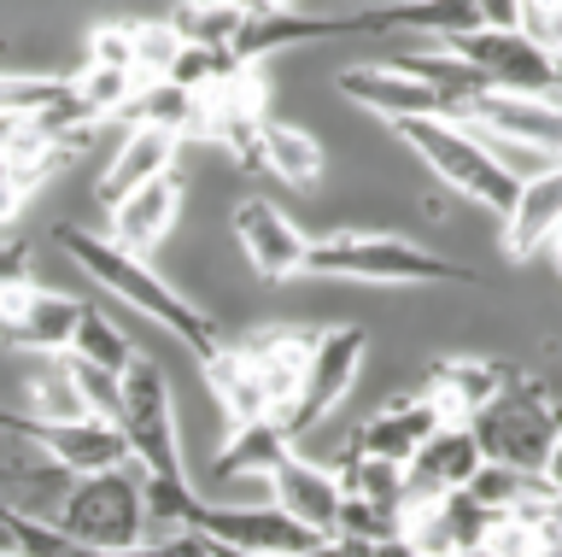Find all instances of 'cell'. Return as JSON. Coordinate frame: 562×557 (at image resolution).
<instances>
[{
	"instance_id": "cell-1",
	"label": "cell",
	"mask_w": 562,
	"mask_h": 557,
	"mask_svg": "<svg viewBox=\"0 0 562 557\" xmlns=\"http://www.w3.org/2000/svg\"><path fill=\"white\" fill-rule=\"evenodd\" d=\"M53 241H59L65 258H70V265H77V270H82L100 293H112V300H123L130 311H140L147 323L170 328V335L182 341L200 364L223 353V335L211 328V318L188 300V293H176V288L165 282V276H158V270L147 265V258L117 253L100 230H77V223H59V230H53Z\"/></svg>"
},
{
	"instance_id": "cell-2",
	"label": "cell",
	"mask_w": 562,
	"mask_h": 557,
	"mask_svg": "<svg viewBox=\"0 0 562 557\" xmlns=\"http://www.w3.org/2000/svg\"><path fill=\"white\" fill-rule=\"evenodd\" d=\"M469 434L481 446V464L521 469V476H551L557 464V405L544 393V381L516 376L469 416Z\"/></svg>"
},
{
	"instance_id": "cell-3",
	"label": "cell",
	"mask_w": 562,
	"mask_h": 557,
	"mask_svg": "<svg viewBox=\"0 0 562 557\" xmlns=\"http://www.w3.org/2000/svg\"><path fill=\"white\" fill-rule=\"evenodd\" d=\"M305 276H340V282H474L446 253H428L393 230H334L311 235Z\"/></svg>"
},
{
	"instance_id": "cell-4",
	"label": "cell",
	"mask_w": 562,
	"mask_h": 557,
	"mask_svg": "<svg viewBox=\"0 0 562 557\" xmlns=\"http://www.w3.org/2000/svg\"><path fill=\"white\" fill-rule=\"evenodd\" d=\"M47 522L82 552H130L147 539V511H140V469H100V476H70L53 499Z\"/></svg>"
},
{
	"instance_id": "cell-5",
	"label": "cell",
	"mask_w": 562,
	"mask_h": 557,
	"mask_svg": "<svg viewBox=\"0 0 562 557\" xmlns=\"http://www.w3.org/2000/svg\"><path fill=\"white\" fill-rule=\"evenodd\" d=\"M393 135L411 153H422L434 177L446 188H457L463 200L486 205L492 218L509 212V200H516V177L492 159L486 142L469 124H457V118H404V124H393Z\"/></svg>"
},
{
	"instance_id": "cell-6",
	"label": "cell",
	"mask_w": 562,
	"mask_h": 557,
	"mask_svg": "<svg viewBox=\"0 0 562 557\" xmlns=\"http://www.w3.org/2000/svg\"><path fill=\"white\" fill-rule=\"evenodd\" d=\"M112 428L123 434V452L140 476H182V441H176V405L165 364L135 353L117 376V416Z\"/></svg>"
},
{
	"instance_id": "cell-7",
	"label": "cell",
	"mask_w": 562,
	"mask_h": 557,
	"mask_svg": "<svg viewBox=\"0 0 562 557\" xmlns=\"http://www.w3.org/2000/svg\"><path fill=\"white\" fill-rule=\"evenodd\" d=\"M363 353H369V328H358V323H328V328H316V335H311V353H305V370H299V388H293V399H288V405H281V416H276V428L288 434L293 446L305 441V434L346 399V388H351V381H358V370H363Z\"/></svg>"
},
{
	"instance_id": "cell-8",
	"label": "cell",
	"mask_w": 562,
	"mask_h": 557,
	"mask_svg": "<svg viewBox=\"0 0 562 557\" xmlns=\"http://www.w3.org/2000/svg\"><path fill=\"white\" fill-rule=\"evenodd\" d=\"M176 534H200L217 552H235V557H305L316 546H328L323 534H311L305 522H293L288 511H276L270 499H263V504L193 499L182 511V528H176Z\"/></svg>"
},
{
	"instance_id": "cell-9",
	"label": "cell",
	"mask_w": 562,
	"mask_h": 557,
	"mask_svg": "<svg viewBox=\"0 0 562 557\" xmlns=\"http://www.w3.org/2000/svg\"><path fill=\"white\" fill-rule=\"evenodd\" d=\"M0 434H18L24 446L42 452V464H53L59 476H100V469H123V434L100 416H30L0 405Z\"/></svg>"
},
{
	"instance_id": "cell-10",
	"label": "cell",
	"mask_w": 562,
	"mask_h": 557,
	"mask_svg": "<svg viewBox=\"0 0 562 557\" xmlns=\"http://www.w3.org/2000/svg\"><path fill=\"white\" fill-rule=\"evenodd\" d=\"M439 47H451V54L498 94L557 100V54L539 42H527L521 30H469V36H451Z\"/></svg>"
},
{
	"instance_id": "cell-11",
	"label": "cell",
	"mask_w": 562,
	"mask_h": 557,
	"mask_svg": "<svg viewBox=\"0 0 562 557\" xmlns=\"http://www.w3.org/2000/svg\"><path fill=\"white\" fill-rule=\"evenodd\" d=\"M228 223H235L240 258L252 265L258 282H293V276H305V247H311V235L299 230V223L281 212L276 200L246 194L235 212H228Z\"/></svg>"
},
{
	"instance_id": "cell-12",
	"label": "cell",
	"mask_w": 562,
	"mask_h": 557,
	"mask_svg": "<svg viewBox=\"0 0 562 557\" xmlns=\"http://www.w3.org/2000/svg\"><path fill=\"white\" fill-rule=\"evenodd\" d=\"M474 469H481V446H474L469 423H439L428 441L411 452V464H404V499L457 493V487L474 481Z\"/></svg>"
},
{
	"instance_id": "cell-13",
	"label": "cell",
	"mask_w": 562,
	"mask_h": 557,
	"mask_svg": "<svg viewBox=\"0 0 562 557\" xmlns=\"http://www.w3.org/2000/svg\"><path fill=\"white\" fill-rule=\"evenodd\" d=\"M176 212H182V182H176V177H153V182H140L135 194H123L117 205H105V241H112L117 253L147 258L158 241L170 235Z\"/></svg>"
},
{
	"instance_id": "cell-14",
	"label": "cell",
	"mask_w": 562,
	"mask_h": 557,
	"mask_svg": "<svg viewBox=\"0 0 562 557\" xmlns=\"http://www.w3.org/2000/svg\"><path fill=\"white\" fill-rule=\"evenodd\" d=\"M351 107H363V112H375L386 118V124H404V118H451L446 112V100H439L434 89H422L416 77H404L393 71V65H351V71H340V82H334Z\"/></svg>"
},
{
	"instance_id": "cell-15",
	"label": "cell",
	"mask_w": 562,
	"mask_h": 557,
	"mask_svg": "<svg viewBox=\"0 0 562 557\" xmlns=\"http://www.w3.org/2000/svg\"><path fill=\"white\" fill-rule=\"evenodd\" d=\"M270 504L276 511H288L293 522H305L311 534H323V539H334V511H340V481H334V469H323V464H311L299 446H288V458H281L270 476Z\"/></svg>"
},
{
	"instance_id": "cell-16",
	"label": "cell",
	"mask_w": 562,
	"mask_h": 557,
	"mask_svg": "<svg viewBox=\"0 0 562 557\" xmlns=\"http://www.w3.org/2000/svg\"><path fill=\"white\" fill-rule=\"evenodd\" d=\"M434 428H439V411H434L422 393H404V399H393L386 411L363 416V423L346 434V452H351V458L411 464V452H416L422 441H428Z\"/></svg>"
},
{
	"instance_id": "cell-17",
	"label": "cell",
	"mask_w": 562,
	"mask_h": 557,
	"mask_svg": "<svg viewBox=\"0 0 562 557\" xmlns=\"http://www.w3.org/2000/svg\"><path fill=\"white\" fill-rule=\"evenodd\" d=\"M486 142H516V147H544L557 153V100H533V94H481L474 107L457 118Z\"/></svg>"
},
{
	"instance_id": "cell-18",
	"label": "cell",
	"mask_w": 562,
	"mask_h": 557,
	"mask_svg": "<svg viewBox=\"0 0 562 557\" xmlns=\"http://www.w3.org/2000/svg\"><path fill=\"white\" fill-rule=\"evenodd\" d=\"M176 147H182V135L153 130V124H130V130H123V142H117V153L100 170V205H117L123 194H135L140 182L170 177Z\"/></svg>"
},
{
	"instance_id": "cell-19",
	"label": "cell",
	"mask_w": 562,
	"mask_h": 557,
	"mask_svg": "<svg viewBox=\"0 0 562 557\" xmlns=\"http://www.w3.org/2000/svg\"><path fill=\"white\" fill-rule=\"evenodd\" d=\"M311 335L316 328H258V335H246L235 353L246 358V370L258 376L263 399H270V416H281V405L293 399L299 388V370H305V353H311Z\"/></svg>"
},
{
	"instance_id": "cell-20",
	"label": "cell",
	"mask_w": 562,
	"mask_h": 557,
	"mask_svg": "<svg viewBox=\"0 0 562 557\" xmlns=\"http://www.w3.org/2000/svg\"><path fill=\"white\" fill-rule=\"evenodd\" d=\"M557 218H562V177L557 170H544L533 182H516V200L504 212V258L509 265H527L539 247H551Z\"/></svg>"
},
{
	"instance_id": "cell-21",
	"label": "cell",
	"mask_w": 562,
	"mask_h": 557,
	"mask_svg": "<svg viewBox=\"0 0 562 557\" xmlns=\"http://www.w3.org/2000/svg\"><path fill=\"white\" fill-rule=\"evenodd\" d=\"M509 381V364H492V358H446L434 364L428 388H422V399L439 411V423H469L474 411L486 405L492 393H498Z\"/></svg>"
},
{
	"instance_id": "cell-22",
	"label": "cell",
	"mask_w": 562,
	"mask_h": 557,
	"mask_svg": "<svg viewBox=\"0 0 562 557\" xmlns=\"http://www.w3.org/2000/svg\"><path fill=\"white\" fill-rule=\"evenodd\" d=\"M323 165H328V153H323V142H316L311 130L281 124V118H263V130H258V170H276V177L293 182V188H316Z\"/></svg>"
},
{
	"instance_id": "cell-23",
	"label": "cell",
	"mask_w": 562,
	"mask_h": 557,
	"mask_svg": "<svg viewBox=\"0 0 562 557\" xmlns=\"http://www.w3.org/2000/svg\"><path fill=\"white\" fill-rule=\"evenodd\" d=\"M200 370H205V388H211V399H217V411H223V423H228V428L270 416V399H263L258 376L246 370V358L235 353V346H223L217 358H205V364H200Z\"/></svg>"
},
{
	"instance_id": "cell-24",
	"label": "cell",
	"mask_w": 562,
	"mask_h": 557,
	"mask_svg": "<svg viewBox=\"0 0 562 557\" xmlns=\"http://www.w3.org/2000/svg\"><path fill=\"white\" fill-rule=\"evenodd\" d=\"M288 434L276 428V416H258V423H240L228 428V441L217 452V464H211V476L217 481H235V476H270V469L288 458Z\"/></svg>"
},
{
	"instance_id": "cell-25",
	"label": "cell",
	"mask_w": 562,
	"mask_h": 557,
	"mask_svg": "<svg viewBox=\"0 0 562 557\" xmlns=\"http://www.w3.org/2000/svg\"><path fill=\"white\" fill-rule=\"evenodd\" d=\"M65 358H77V364H88V370H100V376H123V364L135 358V341L123 335V328L105 318L100 305H82L77 328H70Z\"/></svg>"
},
{
	"instance_id": "cell-26",
	"label": "cell",
	"mask_w": 562,
	"mask_h": 557,
	"mask_svg": "<svg viewBox=\"0 0 562 557\" xmlns=\"http://www.w3.org/2000/svg\"><path fill=\"white\" fill-rule=\"evenodd\" d=\"M240 19H246V0H182L165 24L176 30V42H188V47H228Z\"/></svg>"
},
{
	"instance_id": "cell-27",
	"label": "cell",
	"mask_w": 562,
	"mask_h": 557,
	"mask_svg": "<svg viewBox=\"0 0 562 557\" xmlns=\"http://www.w3.org/2000/svg\"><path fill=\"white\" fill-rule=\"evenodd\" d=\"M182 54V42H176V30L165 19H135V77H147V82H165L170 71V59Z\"/></svg>"
},
{
	"instance_id": "cell-28",
	"label": "cell",
	"mask_w": 562,
	"mask_h": 557,
	"mask_svg": "<svg viewBox=\"0 0 562 557\" xmlns=\"http://www.w3.org/2000/svg\"><path fill=\"white\" fill-rule=\"evenodd\" d=\"M88 65L105 71H135V19H112L88 36Z\"/></svg>"
},
{
	"instance_id": "cell-29",
	"label": "cell",
	"mask_w": 562,
	"mask_h": 557,
	"mask_svg": "<svg viewBox=\"0 0 562 557\" xmlns=\"http://www.w3.org/2000/svg\"><path fill=\"white\" fill-rule=\"evenodd\" d=\"M88 557H217V546L200 534H165V539H140L130 552H88Z\"/></svg>"
},
{
	"instance_id": "cell-30",
	"label": "cell",
	"mask_w": 562,
	"mask_h": 557,
	"mask_svg": "<svg viewBox=\"0 0 562 557\" xmlns=\"http://www.w3.org/2000/svg\"><path fill=\"white\" fill-rule=\"evenodd\" d=\"M481 30H521V0H469Z\"/></svg>"
}]
</instances>
